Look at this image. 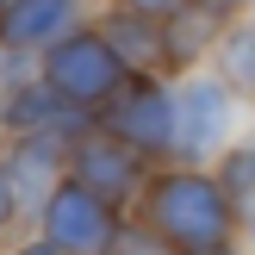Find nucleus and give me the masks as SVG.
Masks as SVG:
<instances>
[{"instance_id":"2","label":"nucleus","mask_w":255,"mask_h":255,"mask_svg":"<svg viewBox=\"0 0 255 255\" xmlns=\"http://www.w3.org/2000/svg\"><path fill=\"white\" fill-rule=\"evenodd\" d=\"M44 87L69 106H94L119 87V56H112L106 37L94 31H75V37H56V50L44 56Z\"/></svg>"},{"instance_id":"6","label":"nucleus","mask_w":255,"mask_h":255,"mask_svg":"<svg viewBox=\"0 0 255 255\" xmlns=\"http://www.w3.org/2000/svg\"><path fill=\"white\" fill-rule=\"evenodd\" d=\"M56 168H62V137L56 131H25L19 156H12V193L25 206H44L56 193Z\"/></svg>"},{"instance_id":"19","label":"nucleus","mask_w":255,"mask_h":255,"mask_svg":"<svg viewBox=\"0 0 255 255\" xmlns=\"http://www.w3.org/2000/svg\"><path fill=\"white\" fill-rule=\"evenodd\" d=\"M25 255H62V249H25Z\"/></svg>"},{"instance_id":"9","label":"nucleus","mask_w":255,"mask_h":255,"mask_svg":"<svg viewBox=\"0 0 255 255\" xmlns=\"http://www.w3.org/2000/svg\"><path fill=\"white\" fill-rule=\"evenodd\" d=\"M106 44L125 69H156V56H162V31L149 25V12H119L106 25Z\"/></svg>"},{"instance_id":"15","label":"nucleus","mask_w":255,"mask_h":255,"mask_svg":"<svg viewBox=\"0 0 255 255\" xmlns=\"http://www.w3.org/2000/svg\"><path fill=\"white\" fill-rule=\"evenodd\" d=\"M181 0H131V12H149V19H168Z\"/></svg>"},{"instance_id":"1","label":"nucleus","mask_w":255,"mask_h":255,"mask_svg":"<svg viewBox=\"0 0 255 255\" xmlns=\"http://www.w3.org/2000/svg\"><path fill=\"white\" fill-rule=\"evenodd\" d=\"M149 224H156V237H168L174 249H224V237H231L224 187L199 181V174L156 181L149 187Z\"/></svg>"},{"instance_id":"14","label":"nucleus","mask_w":255,"mask_h":255,"mask_svg":"<svg viewBox=\"0 0 255 255\" xmlns=\"http://www.w3.org/2000/svg\"><path fill=\"white\" fill-rule=\"evenodd\" d=\"M100 255H168V237H156V231H112L100 243Z\"/></svg>"},{"instance_id":"5","label":"nucleus","mask_w":255,"mask_h":255,"mask_svg":"<svg viewBox=\"0 0 255 255\" xmlns=\"http://www.w3.org/2000/svg\"><path fill=\"white\" fill-rule=\"evenodd\" d=\"M106 125H112V137L131 143V149H162L168 143V125H174V100H162L149 81H137V87H125L106 106Z\"/></svg>"},{"instance_id":"17","label":"nucleus","mask_w":255,"mask_h":255,"mask_svg":"<svg viewBox=\"0 0 255 255\" xmlns=\"http://www.w3.org/2000/svg\"><path fill=\"white\" fill-rule=\"evenodd\" d=\"M193 6H206V12H231L237 0H193Z\"/></svg>"},{"instance_id":"12","label":"nucleus","mask_w":255,"mask_h":255,"mask_svg":"<svg viewBox=\"0 0 255 255\" xmlns=\"http://www.w3.org/2000/svg\"><path fill=\"white\" fill-rule=\"evenodd\" d=\"M62 112V100L50 94V87H19V94L6 100V125H19V131H37V125H50Z\"/></svg>"},{"instance_id":"8","label":"nucleus","mask_w":255,"mask_h":255,"mask_svg":"<svg viewBox=\"0 0 255 255\" xmlns=\"http://www.w3.org/2000/svg\"><path fill=\"white\" fill-rule=\"evenodd\" d=\"M75 19V0H12L0 12V37L6 44H37V37H56Z\"/></svg>"},{"instance_id":"4","label":"nucleus","mask_w":255,"mask_h":255,"mask_svg":"<svg viewBox=\"0 0 255 255\" xmlns=\"http://www.w3.org/2000/svg\"><path fill=\"white\" fill-rule=\"evenodd\" d=\"M231 131V100H224V81H187L181 100H174V125L168 143L181 156H212Z\"/></svg>"},{"instance_id":"13","label":"nucleus","mask_w":255,"mask_h":255,"mask_svg":"<svg viewBox=\"0 0 255 255\" xmlns=\"http://www.w3.org/2000/svg\"><path fill=\"white\" fill-rule=\"evenodd\" d=\"M224 75L237 87H255V25H237L224 37Z\"/></svg>"},{"instance_id":"18","label":"nucleus","mask_w":255,"mask_h":255,"mask_svg":"<svg viewBox=\"0 0 255 255\" xmlns=\"http://www.w3.org/2000/svg\"><path fill=\"white\" fill-rule=\"evenodd\" d=\"M181 255H231V249H181Z\"/></svg>"},{"instance_id":"7","label":"nucleus","mask_w":255,"mask_h":255,"mask_svg":"<svg viewBox=\"0 0 255 255\" xmlns=\"http://www.w3.org/2000/svg\"><path fill=\"white\" fill-rule=\"evenodd\" d=\"M75 181L87 187V193H100L112 206V199H125L137 187V156L131 143H81V156H75Z\"/></svg>"},{"instance_id":"20","label":"nucleus","mask_w":255,"mask_h":255,"mask_svg":"<svg viewBox=\"0 0 255 255\" xmlns=\"http://www.w3.org/2000/svg\"><path fill=\"white\" fill-rule=\"evenodd\" d=\"M0 6H6V0H0Z\"/></svg>"},{"instance_id":"16","label":"nucleus","mask_w":255,"mask_h":255,"mask_svg":"<svg viewBox=\"0 0 255 255\" xmlns=\"http://www.w3.org/2000/svg\"><path fill=\"white\" fill-rule=\"evenodd\" d=\"M12 218V181H6V168H0V224Z\"/></svg>"},{"instance_id":"10","label":"nucleus","mask_w":255,"mask_h":255,"mask_svg":"<svg viewBox=\"0 0 255 255\" xmlns=\"http://www.w3.org/2000/svg\"><path fill=\"white\" fill-rule=\"evenodd\" d=\"M212 25H218V12H206V6H174L168 12V31H162V56H174V62H193L199 50H206V37H212Z\"/></svg>"},{"instance_id":"11","label":"nucleus","mask_w":255,"mask_h":255,"mask_svg":"<svg viewBox=\"0 0 255 255\" xmlns=\"http://www.w3.org/2000/svg\"><path fill=\"white\" fill-rule=\"evenodd\" d=\"M218 187H224V206H231L243 224H255V143L224 162V181Z\"/></svg>"},{"instance_id":"3","label":"nucleus","mask_w":255,"mask_h":255,"mask_svg":"<svg viewBox=\"0 0 255 255\" xmlns=\"http://www.w3.org/2000/svg\"><path fill=\"white\" fill-rule=\"evenodd\" d=\"M44 231H50V249H62V255H94L112 237V212H106L100 193H87L81 181H69V187H56V193L44 199Z\"/></svg>"}]
</instances>
